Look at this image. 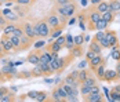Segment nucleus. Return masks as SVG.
<instances>
[{
	"mask_svg": "<svg viewBox=\"0 0 120 102\" xmlns=\"http://www.w3.org/2000/svg\"><path fill=\"white\" fill-rule=\"evenodd\" d=\"M65 7V10H66V15L71 18V17H73L76 12H77V8H79V4H77V1H69L66 6H64Z\"/></svg>",
	"mask_w": 120,
	"mask_h": 102,
	"instance_id": "nucleus-9",
	"label": "nucleus"
},
{
	"mask_svg": "<svg viewBox=\"0 0 120 102\" xmlns=\"http://www.w3.org/2000/svg\"><path fill=\"white\" fill-rule=\"evenodd\" d=\"M90 75H91L90 70H87V69H79V81H80V84H82Z\"/></svg>",
	"mask_w": 120,
	"mask_h": 102,
	"instance_id": "nucleus-29",
	"label": "nucleus"
},
{
	"mask_svg": "<svg viewBox=\"0 0 120 102\" xmlns=\"http://www.w3.org/2000/svg\"><path fill=\"white\" fill-rule=\"evenodd\" d=\"M15 79H32V73H30V70H22V72H18L17 75H15Z\"/></svg>",
	"mask_w": 120,
	"mask_h": 102,
	"instance_id": "nucleus-30",
	"label": "nucleus"
},
{
	"mask_svg": "<svg viewBox=\"0 0 120 102\" xmlns=\"http://www.w3.org/2000/svg\"><path fill=\"white\" fill-rule=\"evenodd\" d=\"M116 70H117V73H119V77H120V59L117 61V65H116Z\"/></svg>",
	"mask_w": 120,
	"mask_h": 102,
	"instance_id": "nucleus-57",
	"label": "nucleus"
},
{
	"mask_svg": "<svg viewBox=\"0 0 120 102\" xmlns=\"http://www.w3.org/2000/svg\"><path fill=\"white\" fill-rule=\"evenodd\" d=\"M33 26H35V30L36 33L39 34V37L41 39H48L50 34H51V28L48 26V23L46 22V19H39V21H35L33 22Z\"/></svg>",
	"mask_w": 120,
	"mask_h": 102,
	"instance_id": "nucleus-1",
	"label": "nucleus"
},
{
	"mask_svg": "<svg viewBox=\"0 0 120 102\" xmlns=\"http://www.w3.org/2000/svg\"><path fill=\"white\" fill-rule=\"evenodd\" d=\"M80 3H82V6H87V3H88V0H80Z\"/></svg>",
	"mask_w": 120,
	"mask_h": 102,
	"instance_id": "nucleus-59",
	"label": "nucleus"
},
{
	"mask_svg": "<svg viewBox=\"0 0 120 102\" xmlns=\"http://www.w3.org/2000/svg\"><path fill=\"white\" fill-rule=\"evenodd\" d=\"M47 92L46 91H37V97H36V99L35 101L37 102H44V101H47Z\"/></svg>",
	"mask_w": 120,
	"mask_h": 102,
	"instance_id": "nucleus-38",
	"label": "nucleus"
},
{
	"mask_svg": "<svg viewBox=\"0 0 120 102\" xmlns=\"http://www.w3.org/2000/svg\"><path fill=\"white\" fill-rule=\"evenodd\" d=\"M21 25H22V28H24V32H25L26 36H29V37L33 39V40H37V39H39V34H37L36 30H35L33 22H29V21L21 19Z\"/></svg>",
	"mask_w": 120,
	"mask_h": 102,
	"instance_id": "nucleus-3",
	"label": "nucleus"
},
{
	"mask_svg": "<svg viewBox=\"0 0 120 102\" xmlns=\"http://www.w3.org/2000/svg\"><path fill=\"white\" fill-rule=\"evenodd\" d=\"M33 43H35L33 39H30V37L26 36V34H22V36H21V51L29 50L30 45H33Z\"/></svg>",
	"mask_w": 120,
	"mask_h": 102,
	"instance_id": "nucleus-10",
	"label": "nucleus"
},
{
	"mask_svg": "<svg viewBox=\"0 0 120 102\" xmlns=\"http://www.w3.org/2000/svg\"><path fill=\"white\" fill-rule=\"evenodd\" d=\"M112 58H113V59H116V61H119V59H120V50H117V48H113Z\"/></svg>",
	"mask_w": 120,
	"mask_h": 102,
	"instance_id": "nucleus-49",
	"label": "nucleus"
},
{
	"mask_svg": "<svg viewBox=\"0 0 120 102\" xmlns=\"http://www.w3.org/2000/svg\"><path fill=\"white\" fill-rule=\"evenodd\" d=\"M46 50H47L48 53H60L61 50H62V45H60L55 40H54V42L46 44Z\"/></svg>",
	"mask_w": 120,
	"mask_h": 102,
	"instance_id": "nucleus-14",
	"label": "nucleus"
},
{
	"mask_svg": "<svg viewBox=\"0 0 120 102\" xmlns=\"http://www.w3.org/2000/svg\"><path fill=\"white\" fill-rule=\"evenodd\" d=\"M75 19H76V18H71V21H69V23H71V25H72V23H75Z\"/></svg>",
	"mask_w": 120,
	"mask_h": 102,
	"instance_id": "nucleus-60",
	"label": "nucleus"
},
{
	"mask_svg": "<svg viewBox=\"0 0 120 102\" xmlns=\"http://www.w3.org/2000/svg\"><path fill=\"white\" fill-rule=\"evenodd\" d=\"M84 101H88V102H101L104 101V98H102V94L99 92V94H95V92H91V94H88L87 97H83Z\"/></svg>",
	"mask_w": 120,
	"mask_h": 102,
	"instance_id": "nucleus-13",
	"label": "nucleus"
},
{
	"mask_svg": "<svg viewBox=\"0 0 120 102\" xmlns=\"http://www.w3.org/2000/svg\"><path fill=\"white\" fill-rule=\"evenodd\" d=\"M51 95H52L51 101H55V102H64V99L61 98L60 92H58V90H57V87H55V88H52V91H51Z\"/></svg>",
	"mask_w": 120,
	"mask_h": 102,
	"instance_id": "nucleus-35",
	"label": "nucleus"
},
{
	"mask_svg": "<svg viewBox=\"0 0 120 102\" xmlns=\"http://www.w3.org/2000/svg\"><path fill=\"white\" fill-rule=\"evenodd\" d=\"M10 40H11V44H12V48H14V53H21V37L11 34V36H10Z\"/></svg>",
	"mask_w": 120,
	"mask_h": 102,
	"instance_id": "nucleus-12",
	"label": "nucleus"
},
{
	"mask_svg": "<svg viewBox=\"0 0 120 102\" xmlns=\"http://www.w3.org/2000/svg\"><path fill=\"white\" fill-rule=\"evenodd\" d=\"M84 42H86V36H84L83 33L75 36V44H76V45H83Z\"/></svg>",
	"mask_w": 120,
	"mask_h": 102,
	"instance_id": "nucleus-40",
	"label": "nucleus"
},
{
	"mask_svg": "<svg viewBox=\"0 0 120 102\" xmlns=\"http://www.w3.org/2000/svg\"><path fill=\"white\" fill-rule=\"evenodd\" d=\"M8 91H10L8 87H6V86H0V102H1V98H3Z\"/></svg>",
	"mask_w": 120,
	"mask_h": 102,
	"instance_id": "nucleus-46",
	"label": "nucleus"
},
{
	"mask_svg": "<svg viewBox=\"0 0 120 102\" xmlns=\"http://www.w3.org/2000/svg\"><path fill=\"white\" fill-rule=\"evenodd\" d=\"M7 23H8V21H7V18H6V15H4V14H3V11L0 10V28L3 29Z\"/></svg>",
	"mask_w": 120,
	"mask_h": 102,
	"instance_id": "nucleus-43",
	"label": "nucleus"
},
{
	"mask_svg": "<svg viewBox=\"0 0 120 102\" xmlns=\"http://www.w3.org/2000/svg\"><path fill=\"white\" fill-rule=\"evenodd\" d=\"M26 97H28L29 99H36V97H37V91H29V92L26 94Z\"/></svg>",
	"mask_w": 120,
	"mask_h": 102,
	"instance_id": "nucleus-51",
	"label": "nucleus"
},
{
	"mask_svg": "<svg viewBox=\"0 0 120 102\" xmlns=\"http://www.w3.org/2000/svg\"><path fill=\"white\" fill-rule=\"evenodd\" d=\"M88 48H90V50H93V51H95L97 54H101V53H102V50H104V48H102V45L99 44V42H97V40H94V39L90 42Z\"/></svg>",
	"mask_w": 120,
	"mask_h": 102,
	"instance_id": "nucleus-18",
	"label": "nucleus"
},
{
	"mask_svg": "<svg viewBox=\"0 0 120 102\" xmlns=\"http://www.w3.org/2000/svg\"><path fill=\"white\" fill-rule=\"evenodd\" d=\"M105 36H106V39L109 40V45H110V48L119 44V39H117V34L115 33L113 30H106V32H105Z\"/></svg>",
	"mask_w": 120,
	"mask_h": 102,
	"instance_id": "nucleus-11",
	"label": "nucleus"
},
{
	"mask_svg": "<svg viewBox=\"0 0 120 102\" xmlns=\"http://www.w3.org/2000/svg\"><path fill=\"white\" fill-rule=\"evenodd\" d=\"M109 11H113L115 14L120 12V0H109Z\"/></svg>",
	"mask_w": 120,
	"mask_h": 102,
	"instance_id": "nucleus-17",
	"label": "nucleus"
},
{
	"mask_svg": "<svg viewBox=\"0 0 120 102\" xmlns=\"http://www.w3.org/2000/svg\"><path fill=\"white\" fill-rule=\"evenodd\" d=\"M7 1H11L12 4H21V6H26V7H33L37 0H7Z\"/></svg>",
	"mask_w": 120,
	"mask_h": 102,
	"instance_id": "nucleus-16",
	"label": "nucleus"
},
{
	"mask_svg": "<svg viewBox=\"0 0 120 102\" xmlns=\"http://www.w3.org/2000/svg\"><path fill=\"white\" fill-rule=\"evenodd\" d=\"M0 43L3 45V48H4V51H6V54L8 55L10 54V51H14V48H12V44H11V40H10V36H7V34H1V37H0Z\"/></svg>",
	"mask_w": 120,
	"mask_h": 102,
	"instance_id": "nucleus-6",
	"label": "nucleus"
},
{
	"mask_svg": "<svg viewBox=\"0 0 120 102\" xmlns=\"http://www.w3.org/2000/svg\"><path fill=\"white\" fill-rule=\"evenodd\" d=\"M44 83H50V84H54V79H44Z\"/></svg>",
	"mask_w": 120,
	"mask_h": 102,
	"instance_id": "nucleus-58",
	"label": "nucleus"
},
{
	"mask_svg": "<svg viewBox=\"0 0 120 102\" xmlns=\"http://www.w3.org/2000/svg\"><path fill=\"white\" fill-rule=\"evenodd\" d=\"M95 55H97V53H95V51H93V50H90V48H88V51H87V53H84V57H86V59H87V61L93 59Z\"/></svg>",
	"mask_w": 120,
	"mask_h": 102,
	"instance_id": "nucleus-44",
	"label": "nucleus"
},
{
	"mask_svg": "<svg viewBox=\"0 0 120 102\" xmlns=\"http://www.w3.org/2000/svg\"><path fill=\"white\" fill-rule=\"evenodd\" d=\"M99 44L102 45V48H110V45H109V40L106 39V36L102 37V39L99 40Z\"/></svg>",
	"mask_w": 120,
	"mask_h": 102,
	"instance_id": "nucleus-45",
	"label": "nucleus"
},
{
	"mask_svg": "<svg viewBox=\"0 0 120 102\" xmlns=\"http://www.w3.org/2000/svg\"><path fill=\"white\" fill-rule=\"evenodd\" d=\"M110 98H112L113 102H120V91L112 88V91H110Z\"/></svg>",
	"mask_w": 120,
	"mask_h": 102,
	"instance_id": "nucleus-39",
	"label": "nucleus"
},
{
	"mask_svg": "<svg viewBox=\"0 0 120 102\" xmlns=\"http://www.w3.org/2000/svg\"><path fill=\"white\" fill-rule=\"evenodd\" d=\"M39 66H40V69L43 70L44 77H46V76H50V75H52V73H54V72H52V69L50 68V64H48V62H43V61H40V62H39Z\"/></svg>",
	"mask_w": 120,
	"mask_h": 102,
	"instance_id": "nucleus-15",
	"label": "nucleus"
},
{
	"mask_svg": "<svg viewBox=\"0 0 120 102\" xmlns=\"http://www.w3.org/2000/svg\"><path fill=\"white\" fill-rule=\"evenodd\" d=\"M102 64H105V58L102 57L101 54H97L95 57L93 58V59H90V61H88L90 69H91L93 72H95V69L98 68L99 65H102Z\"/></svg>",
	"mask_w": 120,
	"mask_h": 102,
	"instance_id": "nucleus-7",
	"label": "nucleus"
},
{
	"mask_svg": "<svg viewBox=\"0 0 120 102\" xmlns=\"http://www.w3.org/2000/svg\"><path fill=\"white\" fill-rule=\"evenodd\" d=\"M105 72H106V69H105V64L99 65V66H98V68L95 69V76L98 77V80L104 81V76H105Z\"/></svg>",
	"mask_w": 120,
	"mask_h": 102,
	"instance_id": "nucleus-24",
	"label": "nucleus"
},
{
	"mask_svg": "<svg viewBox=\"0 0 120 102\" xmlns=\"http://www.w3.org/2000/svg\"><path fill=\"white\" fill-rule=\"evenodd\" d=\"M30 73H32V79H36V77H44L43 70L40 69L39 65H33V68H32V70H30Z\"/></svg>",
	"mask_w": 120,
	"mask_h": 102,
	"instance_id": "nucleus-23",
	"label": "nucleus"
},
{
	"mask_svg": "<svg viewBox=\"0 0 120 102\" xmlns=\"http://www.w3.org/2000/svg\"><path fill=\"white\" fill-rule=\"evenodd\" d=\"M95 7H97V10L101 12V14H104V12L109 11V3H108V1H105V0H102L99 4H97Z\"/></svg>",
	"mask_w": 120,
	"mask_h": 102,
	"instance_id": "nucleus-27",
	"label": "nucleus"
},
{
	"mask_svg": "<svg viewBox=\"0 0 120 102\" xmlns=\"http://www.w3.org/2000/svg\"><path fill=\"white\" fill-rule=\"evenodd\" d=\"M29 10H30V7L21 6V4H14V6H12V11L17 12V15H18L21 19L28 18V15H29Z\"/></svg>",
	"mask_w": 120,
	"mask_h": 102,
	"instance_id": "nucleus-4",
	"label": "nucleus"
},
{
	"mask_svg": "<svg viewBox=\"0 0 120 102\" xmlns=\"http://www.w3.org/2000/svg\"><path fill=\"white\" fill-rule=\"evenodd\" d=\"M62 30H64V28L52 29V30H51V34H50V39H51V40H55L57 37H60L61 34H62Z\"/></svg>",
	"mask_w": 120,
	"mask_h": 102,
	"instance_id": "nucleus-34",
	"label": "nucleus"
},
{
	"mask_svg": "<svg viewBox=\"0 0 120 102\" xmlns=\"http://www.w3.org/2000/svg\"><path fill=\"white\" fill-rule=\"evenodd\" d=\"M15 25H17V22H8L3 28V33L7 34V36H11L12 32H14V29H15Z\"/></svg>",
	"mask_w": 120,
	"mask_h": 102,
	"instance_id": "nucleus-26",
	"label": "nucleus"
},
{
	"mask_svg": "<svg viewBox=\"0 0 120 102\" xmlns=\"http://www.w3.org/2000/svg\"><path fill=\"white\" fill-rule=\"evenodd\" d=\"M87 65H88V61H87V59H84V61H82V62L79 64V69H84Z\"/></svg>",
	"mask_w": 120,
	"mask_h": 102,
	"instance_id": "nucleus-53",
	"label": "nucleus"
},
{
	"mask_svg": "<svg viewBox=\"0 0 120 102\" xmlns=\"http://www.w3.org/2000/svg\"><path fill=\"white\" fill-rule=\"evenodd\" d=\"M17 101V95H15V91H8L3 98H1V102H14Z\"/></svg>",
	"mask_w": 120,
	"mask_h": 102,
	"instance_id": "nucleus-25",
	"label": "nucleus"
},
{
	"mask_svg": "<svg viewBox=\"0 0 120 102\" xmlns=\"http://www.w3.org/2000/svg\"><path fill=\"white\" fill-rule=\"evenodd\" d=\"M102 37H105V32H104V30H98V32L94 34V37H93V39H94V40H97V42H99Z\"/></svg>",
	"mask_w": 120,
	"mask_h": 102,
	"instance_id": "nucleus-47",
	"label": "nucleus"
},
{
	"mask_svg": "<svg viewBox=\"0 0 120 102\" xmlns=\"http://www.w3.org/2000/svg\"><path fill=\"white\" fill-rule=\"evenodd\" d=\"M62 83H65V84H69V86H72V87H80V81L77 79H75L73 76H71V75H68L65 79H64V81Z\"/></svg>",
	"mask_w": 120,
	"mask_h": 102,
	"instance_id": "nucleus-19",
	"label": "nucleus"
},
{
	"mask_svg": "<svg viewBox=\"0 0 120 102\" xmlns=\"http://www.w3.org/2000/svg\"><path fill=\"white\" fill-rule=\"evenodd\" d=\"M12 34H14V36H18V37H21L22 34H25V32H24V28H22V25H21V22L15 25V29H14V32H12Z\"/></svg>",
	"mask_w": 120,
	"mask_h": 102,
	"instance_id": "nucleus-33",
	"label": "nucleus"
},
{
	"mask_svg": "<svg viewBox=\"0 0 120 102\" xmlns=\"http://www.w3.org/2000/svg\"><path fill=\"white\" fill-rule=\"evenodd\" d=\"M69 51H71V54H72L75 58H80V57H83L84 55V50H83L82 45H76L75 44V47H73L72 50H69Z\"/></svg>",
	"mask_w": 120,
	"mask_h": 102,
	"instance_id": "nucleus-20",
	"label": "nucleus"
},
{
	"mask_svg": "<svg viewBox=\"0 0 120 102\" xmlns=\"http://www.w3.org/2000/svg\"><path fill=\"white\" fill-rule=\"evenodd\" d=\"M91 92H95V94H99V92H101V88H99V86H98V84H95V86H93V87H91Z\"/></svg>",
	"mask_w": 120,
	"mask_h": 102,
	"instance_id": "nucleus-52",
	"label": "nucleus"
},
{
	"mask_svg": "<svg viewBox=\"0 0 120 102\" xmlns=\"http://www.w3.org/2000/svg\"><path fill=\"white\" fill-rule=\"evenodd\" d=\"M102 0H90V4L91 6H97V4H99Z\"/></svg>",
	"mask_w": 120,
	"mask_h": 102,
	"instance_id": "nucleus-56",
	"label": "nucleus"
},
{
	"mask_svg": "<svg viewBox=\"0 0 120 102\" xmlns=\"http://www.w3.org/2000/svg\"><path fill=\"white\" fill-rule=\"evenodd\" d=\"M44 19H46V22L48 23V26L51 28V30H52V29H57V28H65V26L62 25V22H61L60 15L55 12L54 8L44 17Z\"/></svg>",
	"mask_w": 120,
	"mask_h": 102,
	"instance_id": "nucleus-2",
	"label": "nucleus"
},
{
	"mask_svg": "<svg viewBox=\"0 0 120 102\" xmlns=\"http://www.w3.org/2000/svg\"><path fill=\"white\" fill-rule=\"evenodd\" d=\"M6 18H7V21H8V22H18V21L21 19V18L17 15V12L12 11V8H11V11H10V12H7V14H6Z\"/></svg>",
	"mask_w": 120,
	"mask_h": 102,
	"instance_id": "nucleus-28",
	"label": "nucleus"
},
{
	"mask_svg": "<svg viewBox=\"0 0 120 102\" xmlns=\"http://www.w3.org/2000/svg\"><path fill=\"white\" fill-rule=\"evenodd\" d=\"M119 84H120V83H119Z\"/></svg>",
	"mask_w": 120,
	"mask_h": 102,
	"instance_id": "nucleus-64",
	"label": "nucleus"
},
{
	"mask_svg": "<svg viewBox=\"0 0 120 102\" xmlns=\"http://www.w3.org/2000/svg\"><path fill=\"white\" fill-rule=\"evenodd\" d=\"M0 84H3V81H1V80H0Z\"/></svg>",
	"mask_w": 120,
	"mask_h": 102,
	"instance_id": "nucleus-62",
	"label": "nucleus"
},
{
	"mask_svg": "<svg viewBox=\"0 0 120 102\" xmlns=\"http://www.w3.org/2000/svg\"><path fill=\"white\" fill-rule=\"evenodd\" d=\"M69 1H72V0H57V1H54V6H66Z\"/></svg>",
	"mask_w": 120,
	"mask_h": 102,
	"instance_id": "nucleus-50",
	"label": "nucleus"
},
{
	"mask_svg": "<svg viewBox=\"0 0 120 102\" xmlns=\"http://www.w3.org/2000/svg\"><path fill=\"white\" fill-rule=\"evenodd\" d=\"M119 73L117 70H106L105 72V76H104V81L106 83H113V81H119Z\"/></svg>",
	"mask_w": 120,
	"mask_h": 102,
	"instance_id": "nucleus-8",
	"label": "nucleus"
},
{
	"mask_svg": "<svg viewBox=\"0 0 120 102\" xmlns=\"http://www.w3.org/2000/svg\"><path fill=\"white\" fill-rule=\"evenodd\" d=\"M6 55H7V54H6V51H4L3 45H1V43H0V59H1V58H4Z\"/></svg>",
	"mask_w": 120,
	"mask_h": 102,
	"instance_id": "nucleus-54",
	"label": "nucleus"
},
{
	"mask_svg": "<svg viewBox=\"0 0 120 102\" xmlns=\"http://www.w3.org/2000/svg\"><path fill=\"white\" fill-rule=\"evenodd\" d=\"M97 83H98V77H97L95 75H93V73H91V75H90V76H88L87 79L84 80V81L82 83V84H84V86H90V87H93V86H95Z\"/></svg>",
	"mask_w": 120,
	"mask_h": 102,
	"instance_id": "nucleus-22",
	"label": "nucleus"
},
{
	"mask_svg": "<svg viewBox=\"0 0 120 102\" xmlns=\"http://www.w3.org/2000/svg\"><path fill=\"white\" fill-rule=\"evenodd\" d=\"M116 15H117V14H115L113 11H106V12H104V14H102V19H104V21H106V22L110 25V23L115 21Z\"/></svg>",
	"mask_w": 120,
	"mask_h": 102,
	"instance_id": "nucleus-21",
	"label": "nucleus"
},
{
	"mask_svg": "<svg viewBox=\"0 0 120 102\" xmlns=\"http://www.w3.org/2000/svg\"><path fill=\"white\" fill-rule=\"evenodd\" d=\"M88 94H91V87H90V86L80 84V95H82V97H87Z\"/></svg>",
	"mask_w": 120,
	"mask_h": 102,
	"instance_id": "nucleus-37",
	"label": "nucleus"
},
{
	"mask_svg": "<svg viewBox=\"0 0 120 102\" xmlns=\"http://www.w3.org/2000/svg\"><path fill=\"white\" fill-rule=\"evenodd\" d=\"M55 42H57V43H58L60 45H62V47H65V42H66V36H62V34H61L60 37H57V39H55Z\"/></svg>",
	"mask_w": 120,
	"mask_h": 102,
	"instance_id": "nucleus-48",
	"label": "nucleus"
},
{
	"mask_svg": "<svg viewBox=\"0 0 120 102\" xmlns=\"http://www.w3.org/2000/svg\"><path fill=\"white\" fill-rule=\"evenodd\" d=\"M65 47L68 50H72L75 47V37L72 34H66V42H65Z\"/></svg>",
	"mask_w": 120,
	"mask_h": 102,
	"instance_id": "nucleus-32",
	"label": "nucleus"
},
{
	"mask_svg": "<svg viewBox=\"0 0 120 102\" xmlns=\"http://www.w3.org/2000/svg\"><path fill=\"white\" fill-rule=\"evenodd\" d=\"M33 47H35L36 50H41L43 47H46V40H44V39H41V37H39L37 40H35Z\"/></svg>",
	"mask_w": 120,
	"mask_h": 102,
	"instance_id": "nucleus-36",
	"label": "nucleus"
},
{
	"mask_svg": "<svg viewBox=\"0 0 120 102\" xmlns=\"http://www.w3.org/2000/svg\"><path fill=\"white\" fill-rule=\"evenodd\" d=\"M52 59V57H51V54L50 53H43V51H40V61H43V62H50Z\"/></svg>",
	"mask_w": 120,
	"mask_h": 102,
	"instance_id": "nucleus-41",
	"label": "nucleus"
},
{
	"mask_svg": "<svg viewBox=\"0 0 120 102\" xmlns=\"http://www.w3.org/2000/svg\"><path fill=\"white\" fill-rule=\"evenodd\" d=\"M57 90H58V92H60L61 98L64 99V102L66 101V97H68V92H66V90L64 88V86H57Z\"/></svg>",
	"mask_w": 120,
	"mask_h": 102,
	"instance_id": "nucleus-42",
	"label": "nucleus"
},
{
	"mask_svg": "<svg viewBox=\"0 0 120 102\" xmlns=\"http://www.w3.org/2000/svg\"><path fill=\"white\" fill-rule=\"evenodd\" d=\"M40 51L41 50H36V48L33 51H30L26 55V62L32 64V65H39V62H40Z\"/></svg>",
	"mask_w": 120,
	"mask_h": 102,
	"instance_id": "nucleus-5",
	"label": "nucleus"
},
{
	"mask_svg": "<svg viewBox=\"0 0 120 102\" xmlns=\"http://www.w3.org/2000/svg\"><path fill=\"white\" fill-rule=\"evenodd\" d=\"M108 26H109V23L101 18V19L95 23V30H106V28H108Z\"/></svg>",
	"mask_w": 120,
	"mask_h": 102,
	"instance_id": "nucleus-31",
	"label": "nucleus"
},
{
	"mask_svg": "<svg viewBox=\"0 0 120 102\" xmlns=\"http://www.w3.org/2000/svg\"><path fill=\"white\" fill-rule=\"evenodd\" d=\"M73 1H77V3H79V1H80V0H73Z\"/></svg>",
	"mask_w": 120,
	"mask_h": 102,
	"instance_id": "nucleus-61",
	"label": "nucleus"
},
{
	"mask_svg": "<svg viewBox=\"0 0 120 102\" xmlns=\"http://www.w3.org/2000/svg\"><path fill=\"white\" fill-rule=\"evenodd\" d=\"M52 1H57V0H52Z\"/></svg>",
	"mask_w": 120,
	"mask_h": 102,
	"instance_id": "nucleus-63",
	"label": "nucleus"
},
{
	"mask_svg": "<svg viewBox=\"0 0 120 102\" xmlns=\"http://www.w3.org/2000/svg\"><path fill=\"white\" fill-rule=\"evenodd\" d=\"M24 61H26V58H25V59H19V61H15V62H14V66H19V65H22Z\"/></svg>",
	"mask_w": 120,
	"mask_h": 102,
	"instance_id": "nucleus-55",
	"label": "nucleus"
}]
</instances>
